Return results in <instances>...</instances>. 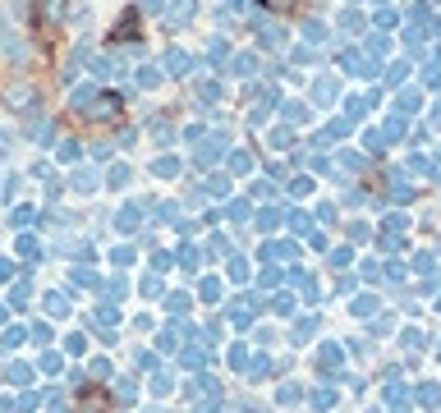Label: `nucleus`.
<instances>
[{"mask_svg": "<svg viewBox=\"0 0 441 413\" xmlns=\"http://www.w3.org/2000/svg\"><path fill=\"white\" fill-rule=\"evenodd\" d=\"M0 55H5V60H28V42L19 37V28L10 23L5 10H0Z\"/></svg>", "mask_w": 441, "mask_h": 413, "instance_id": "1", "label": "nucleus"}, {"mask_svg": "<svg viewBox=\"0 0 441 413\" xmlns=\"http://www.w3.org/2000/svg\"><path fill=\"white\" fill-rule=\"evenodd\" d=\"M165 65H170V74H188V69H193V55L170 51V55H165Z\"/></svg>", "mask_w": 441, "mask_h": 413, "instance_id": "2", "label": "nucleus"}, {"mask_svg": "<svg viewBox=\"0 0 441 413\" xmlns=\"http://www.w3.org/2000/svg\"><path fill=\"white\" fill-rule=\"evenodd\" d=\"M193 19V0H175L170 5V23H188Z\"/></svg>", "mask_w": 441, "mask_h": 413, "instance_id": "3", "label": "nucleus"}, {"mask_svg": "<svg viewBox=\"0 0 441 413\" xmlns=\"http://www.w3.org/2000/svg\"><path fill=\"white\" fill-rule=\"evenodd\" d=\"M133 83H138V87H156V83H161V69H152V65L138 69V74H133Z\"/></svg>", "mask_w": 441, "mask_h": 413, "instance_id": "4", "label": "nucleus"}, {"mask_svg": "<svg viewBox=\"0 0 441 413\" xmlns=\"http://www.w3.org/2000/svg\"><path fill=\"white\" fill-rule=\"evenodd\" d=\"M55 152H60V161H65V165H74V161H78V142H74V138H65L60 147H55Z\"/></svg>", "mask_w": 441, "mask_h": 413, "instance_id": "5", "label": "nucleus"}, {"mask_svg": "<svg viewBox=\"0 0 441 413\" xmlns=\"http://www.w3.org/2000/svg\"><path fill=\"white\" fill-rule=\"evenodd\" d=\"M336 97H341V87L331 83V78H322L317 83V101H336Z\"/></svg>", "mask_w": 441, "mask_h": 413, "instance_id": "6", "label": "nucleus"}, {"mask_svg": "<svg viewBox=\"0 0 441 413\" xmlns=\"http://www.w3.org/2000/svg\"><path fill=\"white\" fill-rule=\"evenodd\" d=\"M46 313H55V317H60V313H69L65 294H51V299H46Z\"/></svg>", "mask_w": 441, "mask_h": 413, "instance_id": "7", "label": "nucleus"}, {"mask_svg": "<svg viewBox=\"0 0 441 413\" xmlns=\"http://www.w3.org/2000/svg\"><path fill=\"white\" fill-rule=\"evenodd\" d=\"M92 92H97V87H92V83H83L78 92H69V101H78V106H83V101H92Z\"/></svg>", "mask_w": 441, "mask_h": 413, "instance_id": "8", "label": "nucleus"}, {"mask_svg": "<svg viewBox=\"0 0 441 413\" xmlns=\"http://www.w3.org/2000/svg\"><path fill=\"white\" fill-rule=\"evenodd\" d=\"M60 10H65V0H42V14H46V19H55Z\"/></svg>", "mask_w": 441, "mask_h": 413, "instance_id": "9", "label": "nucleus"}, {"mask_svg": "<svg viewBox=\"0 0 441 413\" xmlns=\"http://www.w3.org/2000/svg\"><path fill=\"white\" fill-rule=\"evenodd\" d=\"M225 55H230V42H211V60H216V65L225 60Z\"/></svg>", "mask_w": 441, "mask_h": 413, "instance_id": "10", "label": "nucleus"}, {"mask_svg": "<svg viewBox=\"0 0 441 413\" xmlns=\"http://www.w3.org/2000/svg\"><path fill=\"white\" fill-rule=\"evenodd\" d=\"M74 184H78V188H92L97 179H92V170H78V174H74Z\"/></svg>", "mask_w": 441, "mask_h": 413, "instance_id": "11", "label": "nucleus"}, {"mask_svg": "<svg viewBox=\"0 0 441 413\" xmlns=\"http://www.w3.org/2000/svg\"><path fill=\"white\" fill-rule=\"evenodd\" d=\"M368 46H373V55H386V51H391V42H386V37H373Z\"/></svg>", "mask_w": 441, "mask_h": 413, "instance_id": "12", "label": "nucleus"}, {"mask_svg": "<svg viewBox=\"0 0 441 413\" xmlns=\"http://www.w3.org/2000/svg\"><path fill=\"white\" fill-rule=\"evenodd\" d=\"M143 10H147V14H156V10H161V0H143Z\"/></svg>", "mask_w": 441, "mask_h": 413, "instance_id": "13", "label": "nucleus"}, {"mask_svg": "<svg viewBox=\"0 0 441 413\" xmlns=\"http://www.w3.org/2000/svg\"><path fill=\"white\" fill-rule=\"evenodd\" d=\"M262 5H271V10H285L290 0H262Z\"/></svg>", "mask_w": 441, "mask_h": 413, "instance_id": "14", "label": "nucleus"}, {"mask_svg": "<svg viewBox=\"0 0 441 413\" xmlns=\"http://www.w3.org/2000/svg\"><path fill=\"white\" fill-rule=\"evenodd\" d=\"M244 5H248V0H230V10H234V14H239V10H244Z\"/></svg>", "mask_w": 441, "mask_h": 413, "instance_id": "15", "label": "nucleus"}]
</instances>
